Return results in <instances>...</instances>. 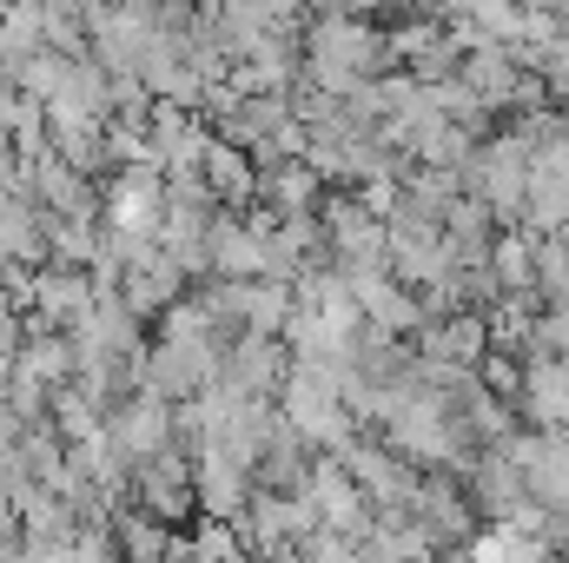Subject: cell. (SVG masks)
I'll return each mask as SVG.
<instances>
[{"mask_svg":"<svg viewBox=\"0 0 569 563\" xmlns=\"http://www.w3.org/2000/svg\"><path fill=\"white\" fill-rule=\"evenodd\" d=\"M385 67H391V47H385L365 20L325 13V20L311 27V80H318L331 100H345L351 87H365V80L385 73Z\"/></svg>","mask_w":569,"mask_h":563,"instance_id":"1","label":"cell"},{"mask_svg":"<svg viewBox=\"0 0 569 563\" xmlns=\"http://www.w3.org/2000/svg\"><path fill=\"white\" fill-rule=\"evenodd\" d=\"M192 497H199V511L212 524H239L246 504L259 497V477H252V464H239L226 451H199L192 457Z\"/></svg>","mask_w":569,"mask_h":563,"instance_id":"2","label":"cell"},{"mask_svg":"<svg viewBox=\"0 0 569 563\" xmlns=\"http://www.w3.org/2000/svg\"><path fill=\"white\" fill-rule=\"evenodd\" d=\"M457 87L477 100V113H490V107H517V100H530V80H523V67L503 53V47H477L463 67H457Z\"/></svg>","mask_w":569,"mask_h":563,"instance_id":"3","label":"cell"},{"mask_svg":"<svg viewBox=\"0 0 569 563\" xmlns=\"http://www.w3.org/2000/svg\"><path fill=\"white\" fill-rule=\"evenodd\" d=\"M159 213H166L159 166H133V172H120V179H113V233H133V239H146Z\"/></svg>","mask_w":569,"mask_h":563,"instance_id":"4","label":"cell"},{"mask_svg":"<svg viewBox=\"0 0 569 563\" xmlns=\"http://www.w3.org/2000/svg\"><path fill=\"white\" fill-rule=\"evenodd\" d=\"M199 166H206V186H212L219 199H252V192H259V172H252V159H246L239 146L212 140Z\"/></svg>","mask_w":569,"mask_h":563,"instance_id":"5","label":"cell"},{"mask_svg":"<svg viewBox=\"0 0 569 563\" xmlns=\"http://www.w3.org/2000/svg\"><path fill=\"white\" fill-rule=\"evenodd\" d=\"M113 537H120L127 563H166V557H172V531H166L159 517H146V511H120Z\"/></svg>","mask_w":569,"mask_h":563,"instance_id":"6","label":"cell"},{"mask_svg":"<svg viewBox=\"0 0 569 563\" xmlns=\"http://www.w3.org/2000/svg\"><path fill=\"white\" fill-rule=\"evenodd\" d=\"M523 7H530V13H543V7H557V0H523Z\"/></svg>","mask_w":569,"mask_h":563,"instance_id":"7","label":"cell"}]
</instances>
